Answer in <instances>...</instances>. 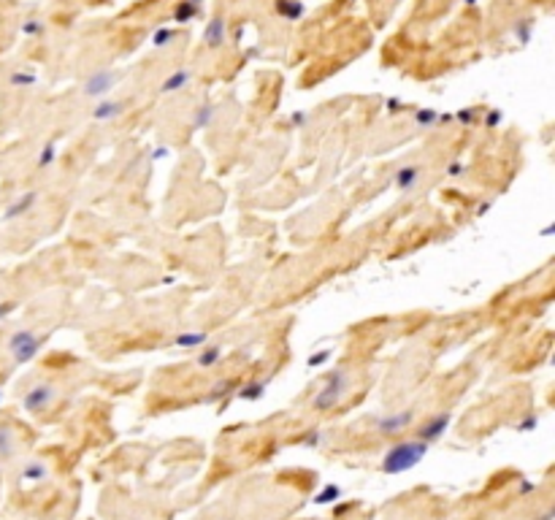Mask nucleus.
Masks as SVG:
<instances>
[{"label":"nucleus","mask_w":555,"mask_h":520,"mask_svg":"<svg viewBox=\"0 0 555 520\" xmlns=\"http://www.w3.org/2000/svg\"><path fill=\"white\" fill-rule=\"evenodd\" d=\"M212 119H214V109H212V106H200V109L195 111V128L212 125Z\"/></svg>","instance_id":"obj_17"},{"label":"nucleus","mask_w":555,"mask_h":520,"mask_svg":"<svg viewBox=\"0 0 555 520\" xmlns=\"http://www.w3.org/2000/svg\"><path fill=\"white\" fill-rule=\"evenodd\" d=\"M458 117H461L463 122H471V111H461V114H458Z\"/></svg>","instance_id":"obj_32"},{"label":"nucleus","mask_w":555,"mask_h":520,"mask_svg":"<svg viewBox=\"0 0 555 520\" xmlns=\"http://www.w3.org/2000/svg\"><path fill=\"white\" fill-rule=\"evenodd\" d=\"M447 425H449V414H447V412H439V414H434V418L425 420V425L417 431V439L425 442V444L436 442V439L447 431Z\"/></svg>","instance_id":"obj_6"},{"label":"nucleus","mask_w":555,"mask_h":520,"mask_svg":"<svg viewBox=\"0 0 555 520\" xmlns=\"http://www.w3.org/2000/svg\"><path fill=\"white\" fill-rule=\"evenodd\" d=\"M46 474H49V469H46V463H44V461H27V463H25V469H22V477H25V480H30V482L44 480Z\"/></svg>","instance_id":"obj_13"},{"label":"nucleus","mask_w":555,"mask_h":520,"mask_svg":"<svg viewBox=\"0 0 555 520\" xmlns=\"http://www.w3.org/2000/svg\"><path fill=\"white\" fill-rule=\"evenodd\" d=\"M119 114H122V103H117V100H103V103H98V109L92 111L95 119H114Z\"/></svg>","instance_id":"obj_11"},{"label":"nucleus","mask_w":555,"mask_h":520,"mask_svg":"<svg viewBox=\"0 0 555 520\" xmlns=\"http://www.w3.org/2000/svg\"><path fill=\"white\" fill-rule=\"evenodd\" d=\"M533 425H537V418H531V414H528V418H525V420H523V423L518 425V431H525V428H533Z\"/></svg>","instance_id":"obj_29"},{"label":"nucleus","mask_w":555,"mask_h":520,"mask_svg":"<svg viewBox=\"0 0 555 520\" xmlns=\"http://www.w3.org/2000/svg\"><path fill=\"white\" fill-rule=\"evenodd\" d=\"M528 27H531V19H520V25H518V38L520 41H528Z\"/></svg>","instance_id":"obj_26"},{"label":"nucleus","mask_w":555,"mask_h":520,"mask_svg":"<svg viewBox=\"0 0 555 520\" xmlns=\"http://www.w3.org/2000/svg\"><path fill=\"white\" fill-rule=\"evenodd\" d=\"M162 155H168V149H162V147H160V149H157V152H155V160H160Z\"/></svg>","instance_id":"obj_34"},{"label":"nucleus","mask_w":555,"mask_h":520,"mask_svg":"<svg viewBox=\"0 0 555 520\" xmlns=\"http://www.w3.org/2000/svg\"><path fill=\"white\" fill-rule=\"evenodd\" d=\"M347 385H350V374L344 371V368H339V371H331L328 380H325V385H322V390H317V396H314L312 406H314L317 412L333 409V406L339 404V399L344 396V390H347Z\"/></svg>","instance_id":"obj_2"},{"label":"nucleus","mask_w":555,"mask_h":520,"mask_svg":"<svg viewBox=\"0 0 555 520\" xmlns=\"http://www.w3.org/2000/svg\"><path fill=\"white\" fill-rule=\"evenodd\" d=\"M415 420V412H396V414H385V418L377 420V431L382 436H393V433H401L409 423Z\"/></svg>","instance_id":"obj_5"},{"label":"nucleus","mask_w":555,"mask_h":520,"mask_svg":"<svg viewBox=\"0 0 555 520\" xmlns=\"http://www.w3.org/2000/svg\"><path fill=\"white\" fill-rule=\"evenodd\" d=\"M328 355H331V352H322V355H314V358H312V361H309V363H322V361H325V358H328Z\"/></svg>","instance_id":"obj_31"},{"label":"nucleus","mask_w":555,"mask_h":520,"mask_svg":"<svg viewBox=\"0 0 555 520\" xmlns=\"http://www.w3.org/2000/svg\"><path fill=\"white\" fill-rule=\"evenodd\" d=\"M8 452H11V433H8V431H3V428H0V455H3V458H6V455H8Z\"/></svg>","instance_id":"obj_23"},{"label":"nucleus","mask_w":555,"mask_h":520,"mask_svg":"<svg viewBox=\"0 0 555 520\" xmlns=\"http://www.w3.org/2000/svg\"><path fill=\"white\" fill-rule=\"evenodd\" d=\"M203 342H206V334H203V330H198V334H181V336L174 339L176 347H200Z\"/></svg>","instance_id":"obj_15"},{"label":"nucleus","mask_w":555,"mask_h":520,"mask_svg":"<svg viewBox=\"0 0 555 520\" xmlns=\"http://www.w3.org/2000/svg\"><path fill=\"white\" fill-rule=\"evenodd\" d=\"M499 119H501V114H493V117H487V125H496Z\"/></svg>","instance_id":"obj_33"},{"label":"nucleus","mask_w":555,"mask_h":520,"mask_svg":"<svg viewBox=\"0 0 555 520\" xmlns=\"http://www.w3.org/2000/svg\"><path fill=\"white\" fill-rule=\"evenodd\" d=\"M203 38H206L209 46H222V41H225V22L219 19V16L209 22L206 33H203Z\"/></svg>","instance_id":"obj_10"},{"label":"nucleus","mask_w":555,"mask_h":520,"mask_svg":"<svg viewBox=\"0 0 555 520\" xmlns=\"http://www.w3.org/2000/svg\"><path fill=\"white\" fill-rule=\"evenodd\" d=\"M114 81H117V73L109 71V68H100V71H95L92 76L84 81L81 92H84V95H90V98H100V95H106V92L114 87Z\"/></svg>","instance_id":"obj_4"},{"label":"nucleus","mask_w":555,"mask_h":520,"mask_svg":"<svg viewBox=\"0 0 555 520\" xmlns=\"http://www.w3.org/2000/svg\"><path fill=\"white\" fill-rule=\"evenodd\" d=\"M466 3H477V0H466Z\"/></svg>","instance_id":"obj_36"},{"label":"nucleus","mask_w":555,"mask_h":520,"mask_svg":"<svg viewBox=\"0 0 555 520\" xmlns=\"http://www.w3.org/2000/svg\"><path fill=\"white\" fill-rule=\"evenodd\" d=\"M265 390V382H255V385H246L241 390V399H260Z\"/></svg>","instance_id":"obj_19"},{"label":"nucleus","mask_w":555,"mask_h":520,"mask_svg":"<svg viewBox=\"0 0 555 520\" xmlns=\"http://www.w3.org/2000/svg\"><path fill=\"white\" fill-rule=\"evenodd\" d=\"M303 444H309V447H317V444H322V433H320V431H312V436H303Z\"/></svg>","instance_id":"obj_27"},{"label":"nucleus","mask_w":555,"mask_h":520,"mask_svg":"<svg viewBox=\"0 0 555 520\" xmlns=\"http://www.w3.org/2000/svg\"><path fill=\"white\" fill-rule=\"evenodd\" d=\"M14 306H16V304H11V301H6V304H0V320H3L6 315H11V311H14Z\"/></svg>","instance_id":"obj_28"},{"label":"nucleus","mask_w":555,"mask_h":520,"mask_svg":"<svg viewBox=\"0 0 555 520\" xmlns=\"http://www.w3.org/2000/svg\"><path fill=\"white\" fill-rule=\"evenodd\" d=\"M11 84H14V87H25V84H35V76H33V73H14V76H11Z\"/></svg>","instance_id":"obj_22"},{"label":"nucleus","mask_w":555,"mask_h":520,"mask_svg":"<svg viewBox=\"0 0 555 520\" xmlns=\"http://www.w3.org/2000/svg\"><path fill=\"white\" fill-rule=\"evenodd\" d=\"M425 452H428V444L420 442V439L401 442L396 447H390L387 455L382 458V471H385V474H404V471L415 469L417 463L425 458Z\"/></svg>","instance_id":"obj_1"},{"label":"nucleus","mask_w":555,"mask_h":520,"mask_svg":"<svg viewBox=\"0 0 555 520\" xmlns=\"http://www.w3.org/2000/svg\"><path fill=\"white\" fill-rule=\"evenodd\" d=\"M195 11H198V6L184 0V3L176 8V22H184V19H190V16H195Z\"/></svg>","instance_id":"obj_18"},{"label":"nucleus","mask_w":555,"mask_h":520,"mask_svg":"<svg viewBox=\"0 0 555 520\" xmlns=\"http://www.w3.org/2000/svg\"><path fill=\"white\" fill-rule=\"evenodd\" d=\"M8 349H11V355H14L16 363H27V361H33V358L38 355V349H41V339H38L33 330L22 328V330H16V334L8 339Z\"/></svg>","instance_id":"obj_3"},{"label":"nucleus","mask_w":555,"mask_h":520,"mask_svg":"<svg viewBox=\"0 0 555 520\" xmlns=\"http://www.w3.org/2000/svg\"><path fill=\"white\" fill-rule=\"evenodd\" d=\"M187 3H195V6H198V3H200V0H187Z\"/></svg>","instance_id":"obj_35"},{"label":"nucleus","mask_w":555,"mask_h":520,"mask_svg":"<svg viewBox=\"0 0 555 520\" xmlns=\"http://www.w3.org/2000/svg\"><path fill=\"white\" fill-rule=\"evenodd\" d=\"M415 119L420 122V125H434V122H436L439 117H436L430 109H425V111H417V114H415Z\"/></svg>","instance_id":"obj_24"},{"label":"nucleus","mask_w":555,"mask_h":520,"mask_svg":"<svg viewBox=\"0 0 555 520\" xmlns=\"http://www.w3.org/2000/svg\"><path fill=\"white\" fill-rule=\"evenodd\" d=\"M219 358H222V347H209V349H203V352L198 355V366H214Z\"/></svg>","instance_id":"obj_16"},{"label":"nucleus","mask_w":555,"mask_h":520,"mask_svg":"<svg viewBox=\"0 0 555 520\" xmlns=\"http://www.w3.org/2000/svg\"><path fill=\"white\" fill-rule=\"evenodd\" d=\"M174 35H176L174 30H157L155 33V46H166L168 41H174Z\"/></svg>","instance_id":"obj_25"},{"label":"nucleus","mask_w":555,"mask_h":520,"mask_svg":"<svg viewBox=\"0 0 555 520\" xmlns=\"http://www.w3.org/2000/svg\"><path fill=\"white\" fill-rule=\"evenodd\" d=\"M417 179H420V168L417 165H404L401 171L396 174V184H398V190H412V187L417 184Z\"/></svg>","instance_id":"obj_8"},{"label":"nucleus","mask_w":555,"mask_h":520,"mask_svg":"<svg viewBox=\"0 0 555 520\" xmlns=\"http://www.w3.org/2000/svg\"><path fill=\"white\" fill-rule=\"evenodd\" d=\"M35 203V193H25L22 198H19L16 203H11L8 206V212H6V220H14V217H22L30 206Z\"/></svg>","instance_id":"obj_12"},{"label":"nucleus","mask_w":555,"mask_h":520,"mask_svg":"<svg viewBox=\"0 0 555 520\" xmlns=\"http://www.w3.org/2000/svg\"><path fill=\"white\" fill-rule=\"evenodd\" d=\"M276 11L282 16H287V19H295V16L303 14V6L295 3V0H276Z\"/></svg>","instance_id":"obj_14"},{"label":"nucleus","mask_w":555,"mask_h":520,"mask_svg":"<svg viewBox=\"0 0 555 520\" xmlns=\"http://www.w3.org/2000/svg\"><path fill=\"white\" fill-rule=\"evenodd\" d=\"M339 493H341V490H339L336 485H328V488H325V490H322V493L317 496V501H320V504H328V501H333V498H339Z\"/></svg>","instance_id":"obj_21"},{"label":"nucleus","mask_w":555,"mask_h":520,"mask_svg":"<svg viewBox=\"0 0 555 520\" xmlns=\"http://www.w3.org/2000/svg\"><path fill=\"white\" fill-rule=\"evenodd\" d=\"M190 79H193V73H190V71H176V73H171V76L160 84V92H176L181 87H187Z\"/></svg>","instance_id":"obj_9"},{"label":"nucleus","mask_w":555,"mask_h":520,"mask_svg":"<svg viewBox=\"0 0 555 520\" xmlns=\"http://www.w3.org/2000/svg\"><path fill=\"white\" fill-rule=\"evenodd\" d=\"M54 157H57V152H54V144H46V147H44V152H41V157H38V165H41V168H46V165H49Z\"/></svg>","instance_id":"obj_20"},{"label":"nucleus","mask_w":555,"mask_h":520,"mask_svg":"<svg viewBox=\"0 0 555 520\" xmlns=\"http://www.w3.org/2000/svg\"><path fill=\"white\" fill-rule=\"evenodd\" d=\"M52 399H54V387L52 385H38L25 396L22 404H25L27 412H41V409H46V406L52 404Z\"/></svg>","instance_id":"obj_7"},{"label":"nucleus","mask_w":555,"mask_h":520,"mask_svg":"<svg viewBox=\"0 0 555 520\" xmlns=\"http://www.w3.org/2000/svg\"><path fill=\"white\" fill-rule=\"evenodd\" d=\"M461 171H463L461 163H453V165H449V176H461Z\"/></svg>","instance_id":"obj_30"}]
</instances>
